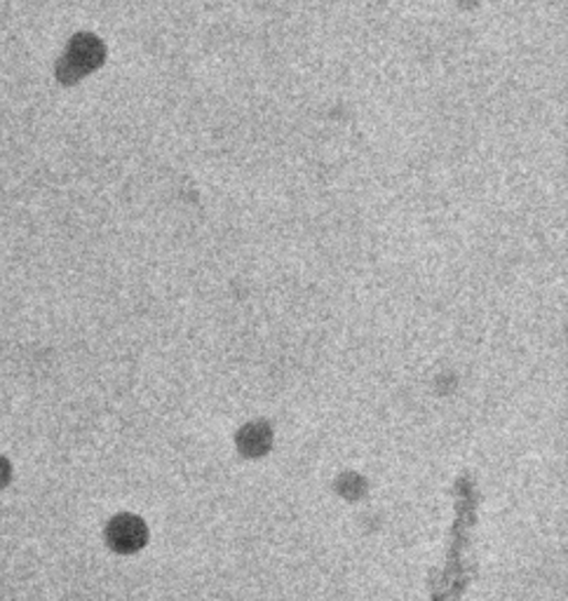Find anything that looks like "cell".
<instances>
[{"label":"cell","instance_id":"1","mask_svg":"<svg viewBox=\"0 0 568 601\" xmlns=\"http://www.w3.org/2000/svg\"><path fill=\"white\" fill-rule=\"evenodd\" d=\"M8 480V463L0 458V484H3Z\"/></svg>","mask_w":568,"mask_h":601}]
</instances>
